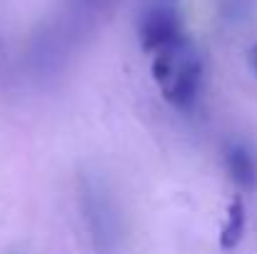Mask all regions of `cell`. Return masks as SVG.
Instances as JSON below:
<instances>
[{
    "label": "cell",
    "mask_w": 257,
    "mask_h": 254,
    "mask_svg": "<svg viewBox=\"0 0 257 254\" xmlns=\"http://www.w3.org/2000/svg\"><path fill=\"white\" fill-rule=\"evenodd\" d=\"M153 78L163 97L177 110H187L197 100L202 83V55L187 35L153 55Z\"/></svg>",
    "instance_id": "obj_1"
},
{
    "label": "cell",
    "mask_w": 257,
    "mask_h": 254,
    "mask_svg": "<svg viewBox=\"0 0 257 254\" xmlns=\"http://www.w3.org/2000/svg\"><path fill=\"white\" fill-rule=\"evenodd\" d=\"M185 35L182 20L172 3H155L140 18V45L145 53H158Z\"/></svg>",
    "instance_id": "obj_2"
},
{
    "label": "cell",
    "mask_w": 257,
    "mask_h": 254,
    "mask_svg": "<svg viewBox=\"0 0 257 254\" xmlns=\"http://www.w3.org/2000/svg\"><path fill=\"white\" fill-rule=\"evenodd\" d=\"M225 167L237 187H242V189L257 187V155L245 142L225 145Z\"/></svg>",
    "instance_id": "obj_3"
},
{
    "label": "cell",
    "mask_w": 257,
    "mask_h": 254,
    "mask_svg": "<svg viewBox=\"0 0 257 254\" xmlns=\"http://www.w3.org/2000/svg\"><path fill=\"white\" fill-rule=\"evenodd\" d=\"M242 234H245V204L240 197H235L227 207V222L220 232V247L235 249L242 242Z\"/></svg>",
    "instance_id": "obj_4"
},
{
    "label": "cell",
    "mask_w": 257,
    "mask_h": 254,
    "mask_svg": "<svg viewBox=\"0 0 257 254\" xmlns=\"http://www.w3.org/2000/svg\"><path fill=\"white\" fill-rule=\"evenodd\" d=\"M250 65H252V70L257 73V45L250 50Z\"/></svg>",
    "instance_id": "obj_5"
},
{
    "label": "cell",
    "mask_w": 257,
    "mask_h": 254,
    "mask_svg": "<svg viewBox=\"0 0 257 254\" xmlns=\"http://www.w3.org/2000/svg\"><path fill=\"white\" fill-rule=\"evenodd\" d=\"M160 3H175V0H160Z\"/></svg>",
    "instance_id": "obj_6"
}]
</instances>
